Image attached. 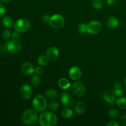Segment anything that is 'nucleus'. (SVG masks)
<instances>
[{
	"instance_id": "1",
	"label": "nucleus",
	"mask_w": 126,
	"mask_h": 126,
	"mask_svg": "<svg viewBox=\"0 0 126 126\" xmlns=\"http://www.w3.org/2000/svg\"><path fill=\"white\" fill-rule=\"evenodd\" d=\"M57 116L49 111L42 113L39 116V123L41 126H54L57 123Z\"/></svg>"
},
{
	"instance_id": "2",
	"label": "nucleus",
	"mask_w": 126,
	"mask_h": 126,
	"mask_svg": "<svg viewBox=\"0 0 126 126\" xmlns=\"http://www.w3.org/2000/svg\"><path fill=\"white\" fill-rule=\"evenodd\" d=\"M37 111L34 109L29 108L25 111L22 116V120L27 125H33L36 123L38 119Z\"/></svg>"
},
{
	"instance_id": "3",
	"label": "nucleus",
	"mask_w": 126,
	"mask_h": 126,
	"mask_svg": "<svg viewBox=\"0 0 126 126\" xmlns=\"http://www.w3.org/2000/svg\"><path fill=\"white\" fill-rule=\"evenodd\" d=\"M33 108L38 112H43L46 109L47 103L45 97L42 95H37L33 98L32 102Z\"/></svg>"
},
{
	"instance_id": "4",
	"label": "nucleus",
	"mask_w": 126,
	"mask_h": 126,
	"mask_svg": "<svg viewBox=\"0 0 126 126\" xmlns=\"http://www.w3.org/2000/svg\"><path fill=\"white\" fill-rule=\"evenodd\" d=\"M49 24L50 27L54 29H59L65 25V18L61 15L55 14L50 16Z\"/></svg>"
},
{
	"instance_id": "5",
	"label": "nucleus",
	"mask_w": 126,
	"mask_h": 126,
	"mask_svg": "<svg viewBox=\"0 0 126 126\" xmlns=\"http://www.w3.org/2000/svg\"><path fill=\"white\" fill-rule=\"evenodd\" d=\"M4 47L8 52L15 54H17L22 49V46L17 40L12 39V40H9L6 42L4 45Z\"/></svg>"
},
{
	"instance_id": "6",
	"label": "nucleus",
	"mask_w": 126,
	"mask_h": 126,
	"mask_svg": "<svg viewBox=\"0 0 126 126\" xmlns=\"http://www.w3.org/2000/svg\"><path fill=\"white\" fill-rule=\"evenodd\" d=\"M30 28V23L26 18H20L14 24L15 30L18 33H25L29 30Z\"/></svg>"
},
{
	"instance_id": "7",
	"label": "nucleus",
	"mask_w": 126,
	"mask_h": 126,
	"mask_svg": "<svg viewBox=\"0 0 126 126\" xmlns=\"http://www.w3.org/2000/svg\"><path fill=\"white\" fill-rule=\"evenodd\" d=\"M71 91L74 95L77 97H81L84 95L86 89L83 83L80 81H76L71 86Z\"/></svg>"
},
{
	"instance_id": "8",
	"label": "nucleus",
	"mask_w": 126,
	"mask_h": 126,
	"mask_svg": "<svg viewBox=\"0 0 126 126\" xmlns=\"http://www.w3.org/2000/svg\"><path fill=\"white\" fill-rule=\"evenodd\" d=\"M102 29V24L99 21L92 20L87 24V33L91 34H96Z\"/></svg>"
},
{
	"instance_id": "9",
	"label": "nucleus",
	"mask_w": 126,
	"mask_h": 126,
	"mask_svg": "<svg viewBox=\"0 0 126 126\" xmlns=\"http://www.w3.org/2000/svg\"><path fill=\"white\" fill-rule=\"evenodd\" d=\"M60 100L62 104L67 107H70L74 104V98L72 95L68 92H63L60 95Z\"/></svg>"
},
{
	"instance_id": "10",
	"label": "nucleus",
	"mask_w": 126,
	"mask_h": 126,
	"mask_svg": "<svg viewBox=\"0 0 126 126\" xmlns=\"http://www.w3.org/2000/svg\"><path fill=\"white\" fill-rule=\"evenodd\" d=\"M20 94L23 99L28 100L32 96V89L28 84H23L20 89Z\"/></svg>"
},
{
	"instance_id": "11",
	"label": "nucleus",
	"mask_w": 126,
	"mask_h": 126,
	"mask_svg": "<svg viewBox=\"0 0 126 126\" xmlns=\"http://www.w3.org/2000/svg\"><path fill=\"white\" fill-rule=\"evenodd\" d=\"M59 55V50L55 47H50L46 50V56L49 62H54L57 59Z\"/></svg>"
},
{
	"instance_id": "12",
	"label": "nucleus",
	"mask_w": 126,
	"mask_h": 126,
	"mask_svg": "<svg viewBox=\"0 0 126 126\" xmlns=\"http://www.w3.org/2000/svg\"><path fill=\"white\" fill-rule=\"evenodd\" d=\"M69 76L73 81H78L82 76V71L81 70L76 66H71L69 70Z\"/></svg>"
},
{
	"instance_id": "13",
	"label": "nucleus",
	"mask_w": 126,
	"mask_h": 126,
	"mask_svg": "<svg viewBox=\"0 0 126 126\" xmlns=\"http://www.w3.org/2000/svg\"><path fill=\"white\" fill-rule=\"evenodd\" d=\"M21 71L23 75L26 76H29L32 75L33 73H34V66H33L32 63L29 62H25L21 65Z\"/></svg>"
},
{
	"instance_id": "14",
	"label": "nucleus",
	"mask_w": 126,
	"mask_h": 126,
	"mask_svg": "<svg viewBox=\"0 0 126 126\" xmlns=\"http://www.w3.org/2000/svg\"><path fill=\"white\" fill-rule=\"evenodd\" d=\"M113 92L108 91L104 92L103 95V99L105 102L110 105H114L116 103V97Z\"/></svg>"
},
{
	"instance_id": "15",
	"label": "nucleus",
	"mask_w": 126,
	"mask_h": 126,
	"mask_svg": "<svg viewBox=\"0 0 126 126\" xmlns=\"http://www.w3.org/2000/svg\"><path fill=\"white\" fill-rule=\"evenodd\" d=\"M86 105L82 101H79L75 106V111L77 114H82L86 111Z\"/></svg>"
},
{
	"instance_id": "16",
	"label": "nucleus",
	"mask_w": 126,
	"mask_h": 126,
	"mask_svg": "<svg viewBox=\"0 0 126 126\" xmlns=\"http://www.w3.org/2000/svg\"><path fill=\"white\" fill-rule=\"evenodd\" d=\"M106 23L107 25L111 29H115L119 26V20L114 17H110Z\"/></svg>"
},
{
	"instance_id": "17",
	"label": "nucleus",
	"mask_w": 126,
	"mask_h": 126,
	"mask_svg": "<svg viewBox=\"0 0 126 126\" xmlns=\"http://www.w3.org/2000/svg\"><path fill=\"white\" fill-rule=\"evenodd\" d=\"M1 23L3 27H4L7 29H9V28H11L13 25V20L9 16H5L2 18Z\"/></svg>"
},
{
	"instance_id": "18",
	"label": "nucleus",
	"mask_w": 126,
	"mask_h": 126,
	"mask_svg": "<svg viewBox=\"0 0 126 126\" xmlns=\"http://www.w3.org/2000/svg\"><path fill=\"white\" fill-rule=\"evenodd\" d=\"M58 85H59V87L62 89L66 90L70 87L71 84L70 82L66 78H61L58 81Z\"/></svg>"
},
{
	"instance_id": "19",
	"label": "nucleus",
	"mask_w": 126,
	"mask_h": 126,
	"mask_svg": "<svg viewBox=\"0 0 126 126\" xmlns=\"http://www.w3.org/2000/svg\"><path fill=\"white\" fill-rule=\"evenodd\" d=\"M113 92L116 96L121 97L124 93V88L121 84L117 83L113 87Z\"/></svg>"
},
{
	"instance_id": "20",
	"label": "nucleus",
	"mask_w": 126,
	"mask_h": 126,
	"mask_svg": "<svg viewBox=\"0 0 126 126\" xmlns=\"http://www.w3.org/2000/svg\"><path fill=\"white\" fill-rule=\"evenodd\" d=\"M61 114L62 116L64 118L70 119V118H72L73 115V111L69 107H66L65 108H63L62 110Z\"/></svg>"
},
{
	"instance_id": "21",
	"label": "nucleus",
	"mask_w": 126,
	"mask_h": 126,
	"mask_svg": "<svg viewBox=\"0 0 126 126\" xmlns=\"http://www.w3.org/2000/svg\"><path fill=\"white\" fill-rule=\"evenodd\" d=\"M58 92L56 90L53 89H50L47 91L46 93V95L48 98L51 100L55 99L57 98L58 97Z\"/></svg>"
},
{
	"instance_id": "22",
	"label": "nucleus",
	"mask_w": 126,
	"mask_h": 126,
	"mask_svg": "<svg viewBox=\"0 0 126 126\" xmlns=\"http://www.w3.org/2000/svg\"><path fill=\"white\" fill-rule=\"evenodd\" d=\"M116 104L121 109H126V98L122 97H119L116 100Z\"/></svg>"
},
{
	"instance_id": "23",
	"label": "nucleus",
	"mask_w": 126,
	"mask_h": 126,
	"mask_svg": "<svg viewBox=\"0 0 126 126\" xmlns=\"http://www.w3.org/2000/svg\"><path fill=\"white\" fill-rule=\"evenodd\" d=\"M39 75H38L36 74L35 75L32 77V80H31V82H32V86H34V87H36L38 86H39L40 85L41 82V78L39 77Z\"/></svg>"
},
{
	"instance_id": "24",
	"label": "nucleus",
	"mask_w": 126,
	"mask_h": 126,
	"mask_svg": "<svg viewBox=\"0 0 126 126\" xmlns=\"http://www.w3.org/2000/svg\"><path fill=\"white\" fill-rule=\"evenodd\" d=\"M49 62V60L46 55H41L38 59V63L42 66H46Z\"/></svg>"
},
{
	"instance_id": "25",
	"label": "nucleus",
	"mask_w": 126,
	"mask_h": 126,
	"mask_svg": "<svg viewBox=\"0 0 126 126\" xmlns=\"http://www.w3.org/2000/svg\"><path fill=\"white\" fill-rule=\"evenodd\" d=\"M104 2L103 0H92V6L96 9H101L103 7Z\"/></svg>"
},
{
	"instance_id": "26",
	"label": "nucleus",
	"mask_w": 126,
	"mask_h": 126,
	"mask_svg": "<svg viewBox=\"0 0 126 126\" xmlns=\"http://www.w3.org/2000/svg\"><path fill=\"white\" fill-rule=\"evenodd\" d=\"M109 114L111 118H113V119H118V117H119V111L117 109H116V108H113L110 110V111Z\"/></svg>"
},
{
	"instance_id": "27",
	"label": "nucleus",
	"mask_w": 126,
	"mask_h": 126,
	"mask_svg": "<svg viewBox=\"0 0 126 126\" xmlns=\"http://www.w3.org/2000/svg\"><path fill=\"white\" fill-rule=\"evenodd\" d=\"M47 107L51 111H55L59 108V104L56 101H51L49 103Z\"/></svg>"
},
{
	"instance_id": "28",
	"label": "nucleus",
	"mask_w": 126,
	"mask_h": 126,
	"mask_svg": "<svg viewBox=\"0 0 126 126\" xmlns=\"http://www.w3.org/2000/svg\"><path fill=\"white\" fill-rule=\"evenodd\" d=\"M87 25L85 23H81L79 25L78 31L81 34H84L87 33Z\"/></svg>"
},
{
	"instance_id": "29",
	"label": "nucleus",
	"mask_w": 126,
	"mask_h": 126,
	"mask_svg": "<svg viewBox=\"0 0 126 126\" xmlns=\"http://www.w3.org/2000/svg\"><path fill=\"white\" fill-rule=\"evenodd\" d=\"M12 36V33L8 30H5L2 33V37L4 39H9Z\"/></svg>"
},
{
	"instance_id": "30",
	"label": "nucleus",
	"mask_w": 126,
	"mask_h": 126,
	"mask_svg": "<svg viewBox=\"0 0 126 126\" xmlns=\"http://www.w3.org/2000/svg\"><path fill=\"white\" fill-rule=\"evenodd\" d=\"M34 73L38 75H43L44 73V70H43L42 66H38L34 68Z\"/></svg>"
},
{
	"instance_id": "31",
	"label": "nucleus",
	"mask_w": 126,
	"mask_h": 126,
	"mask_svg": "<svg viewBox=\"0 0 126 126\" xmlns=\"http://www.w3.org/2000/svg\"><path fill=\"white\" fill-rule=\"evenodd\" d=\"M12 39H15V40H17L20 38V33H18L17 31H15L12 33Z\"/></svg>"
},
{
	"instance_id": "32",
	"label": "nucleus",
	"mask_w": 126,
	"mask_h": 126,
	"mask_svg": "<svg viewBox=\"0 0 126 126\" xmlns=\"http://www.w3.org/2000/svg\"><path fill=\"white\" fill-rule=\"evenodd\" d=\"M6 13V9L2 3H0V17L3 16Z\"/></svg>"
},
{
	"instance_id": "33",
	"label": "nucleus",
	"mask_w": 126,
	"mask_h": 126,
	"mask_svg": "<svg viewBox=\"0 0 126 126\" xmlns=\"http://www.w3.org/2000/svg\"><path fill=\"white\" fill-rule=\"evenodd\" d=\"M120 123L121 125L123 126H126V114L121 116V118L120 119Z\"/></svg>"
},
{
	"instance_id": "34",
	"label": "nucleus",
	"mask_w": 126,
	"mask_h": 126,
	"mask_svg": "<svg viewBox=\"0 0 126 126\" xmlns=\"http://www.w3.org/2000/svg\"><path fill=\"white\" fill-rule=\"evenodd\" d=\"M107 126H119V124L116 121H111L106 124Z\"/></svg>"
},
{
	"instance_id": "35",
	"label": "nucleus",
	"mask_w": 126,
	"mask_h": 126,
	"mask_svg": "<svg viewBox=\"0 0 126 126\" xmlns=\"http://www.w3.org/2000/svg\"><path fill=\"white\" fill-rule=\"evenodd\" d=\"M50 18V16L48 14H44L43 16V20L45 22H49V19Z\"/></svg>"
},
{
	"instance_id": "36",
	"label": "nucleus",
	"mask_w": 126,
	"mask_h": 126,
	"mask_svg": "<svg viewBox=\"0 0 126 126\" xmlns=\"http://www.w3.org/2000/svg\"><path fill=\"white\" fill-rule=\"evenodd\" d=\"M107 3L108 6H113L116 4V0H107Z\"/></svg>"
},
{
	"instance_id": "37",
	"label": "nucleus",
	"mask_w": 126,
	"mask_h": 126,
	"mask_svg": "<svg viewBox=\"0 0 126 126\" xmlns=\"http://www.w3.org/2000/svg\"><path fill=\"white\" fill-rule=\"evenodd\" d=\"M3 2H5V3H7V2H11V0H1Z\"/></svg>"
},
{
	"instance_id": "38",
	"label": "nucleus",
	"mask_w": 126,
	"mask_h": 126,
	"mask_svg": "<svg viewBox=\"0 0 126 126\" xmlns=\"http://www.w3.org/2000/svg\"><path fill=\"white\" fill-rule=\"evenodd\" d=\"M124 84H125V86L126 87V77L125 79H124Z\"/></svg>"
}]
</instances>
